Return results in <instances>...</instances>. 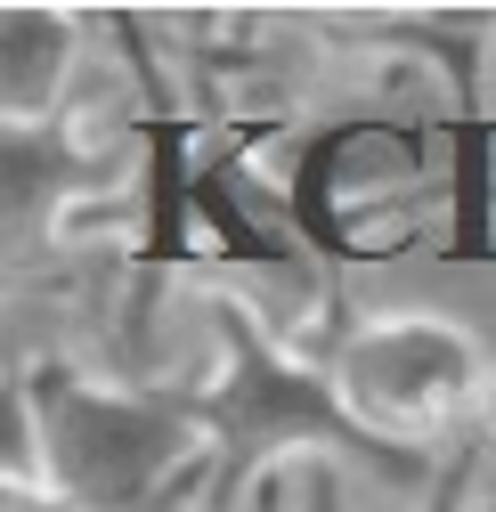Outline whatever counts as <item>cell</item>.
I'll return each instance as SVG.
<instances>
[{
	"label": "cell",
	"instance_id": "obj_1",
	"mask_svg": "<svg viewBox=\"0 0 496 512\" xmlns=\"http://www.w3.org/2000/svg\"><path fill=\"white\" fill-rule=\"evenodd\" d=\"M212 334H220V382L188 391L204 439H212V480H204V512H236L253 488H277L293 464H342L350 480H375L391 496H431L440 488V464L407 456V447H383L366 431L326 358L285 350L244 301H212Z\"/></svg>",
	"mask_w": 496,
	"mask_h": 512
},
{
	"label": "cell",
	"instance_id": "obj_5",
	"mask_svg": "<svg viewBox=\"0 0 496 512\" xmlns=\"http://www.w3.org/2000/svg\"><path fill=\"white\" fill-rule=\"evenodd\" d=\"M74 41H82V17L66 9H33V0L0 9V122L9 131H49L74 74Z\"/></svg>",
	"mask_w": 496,
	"mask_h": 512
},
{
	"label": "cell",
	"instance_id": "obj_6",
	"mask_svg": "<svg viewBox=\"0 0 496 512\" xmlns=\"http://www.w3.org/2000/svg\"><path fill=\"white\" fill-rule=\"evenodd\" d=\"M480 464H488V447H456V456L440 464V488H431L415 512H472L480 504ZM293 512H350V472L342 464H293Z\"/></svg>",
	"mask_w": 496,
	"mask_h": 512
},
{
	"label": "cell",
	"instance_id": "obj_7",
	"mask_svg": "<svg viewBox=\"0 0 496 512\" xmlns=\"http://www.w3.org/2000/svg\"><path fill=\"white\" fill-rule=\"evenodd\" d=\"M480 447H488V464H496V374H488V423H480Z\"/></svg>",
	"mask_w": 496,
	"mask_h": 512
},
{
	"label": "cell",
	"instance_id": "obj_4",
	"mask_svg": "<svg viewBox=\"0 0 496 512\" xmlns=\"http://www.w3.org/2000/svg\"><path fill=\"white\" fill-rule=\"evenodd\" d=\"M358 139H415V131H399V122H383V114H342V122H326V131H309L293 171H285V220H293V236L309 252H326V261H358L366 252L350 236V220H342V155Z\"/></svg>",
	"mask_w": 496,
	"mask_h": 512
},
{
	"label": "cell",
	"instance_id": "obj_2",
	"mask_svg": "<svg viewBox=\"0 0 496 512\" xmlns=\"http://www.w3.org/2000/svg\"><path fill=\"white\" fill-rule=\"evenodd\" d=\"M9 480L57 512H163L212 480V439L179 382H90L74 358H33L9 391Z\"/></svg>",
	"mask_w": 496,
	"mask_h": 512
},
{
	"label": "cell",
	"instance_id": "obj_3",
	"mask_svg": "<svg viewBox=\"0 0 496 512\" xmlns=\"http://www.w3.org/2000/svg\"><path fill=\"white\" fill-rule=\"evenodd\" d=\"M334 391L342 407L375 431L383 447L448 464V447H472L488 423V358L464 326L431 309H383L366 326H342L334 350Z\"/></svg>",
	"mask_w": 496,
	"mask_h": 512
}]
</instances>
